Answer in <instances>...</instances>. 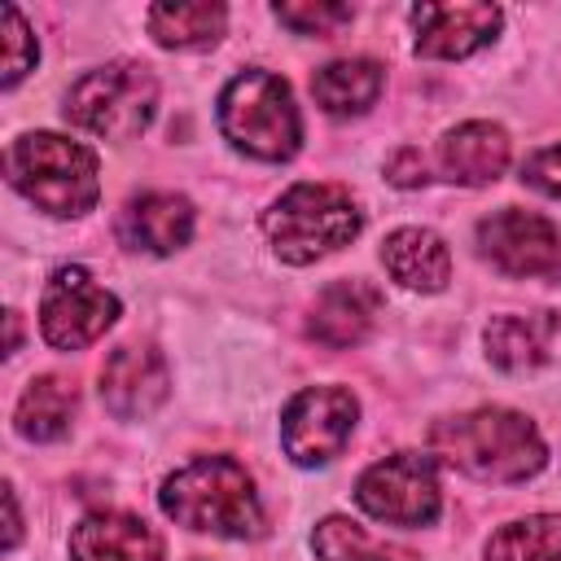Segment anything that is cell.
Segmentation results:
<instances>
[{"label": "cell", "instance_id": "cell-3", "mask_svg": "<svg viewBox=\"0 0 561 561\" xmlns=\"http://www.w3.org/2000/svg\"><path fill=\"white\" fill-rule=\"evenodd\" d=\"M9 184L35 202L39 210L57 219L88 215L101 197V175H96V153L70 136L57 131H26L9 145L4 153Z\"/></svg>", "mask_w": 561, "mask_h": 561}, {"label": "cell", "instance_id": "cell-7", "mask_svg": "<svg viewBox=\"0 0 561 561\" xmlns=\"http://www.w3.org/2000/svg\"><path fill=\"white\" fill-rule=\"evenodd\" d=\"M355 500L368 517L390 526H430L443 508L434 456L421 451H394L377 465H368L355 482Z\"/></svg>", "mask_w": 561, "mask_h": 561}, {"label": "cell", "instance_id": "cell-22", "mask_svg": "<svg viewBox=\"0 0 561 561\" xmlns=\"http://www.w3.org/2000/svg\"><path fill=\"white\" fill-rule=\"evenodd\" d=\"M486 561H561V517L535 513L486 539Z\"/></svg>", "mask_w": 561, "mask_h": 561}, {"label": "cell", "instance_id": "cell-6", "mask_svg": "<svg viewBox=\"0 0 561 561\" xmlns=\"http://www.w3.org/2000/svg\"><path fill=\"white\" fill-rule=\"evenodd\" d=\"M158 105V83L149 66L140 61H110L101 70H88L70 96H66V118L92 136L105 140H131L149 127Z\"/></svg>", "mask_w": 561, "mask_h": 561}, {"label": "cell", "instance_id": "cell-24", "mask_svg": "<svg viewBox=\"0 0 561 561\" xmlns=\"http://www.w3.org/2000/svg\"><path fill=\"white\" fill-rule=\"evenodd\" d=\"M276 13V22H285L289 31H298V35H333V31H342L351 18H355V9L351 4H333V0H307V4H276L272 9Z\"/></svg>", "mask_w": 561, "mask_h": 561}, {"label": "cell", "instance_id": "cell-25", "mask_svg": "<svg viewBox=\"0 0 561 561\" xmlns=\"http://www.w3.org/2000/svg\"><path fill=\"white\" fill-rule=\"evenodd\" d=\"M0 22H4V75H0V83H4V88H13V83L35 66L39 48H35V35H31L26 18H22L13 4H4V9H0Z\"/></svg>", "mask_w": 561, "mask_h": 561}, {"label": "cell", "instance_id": "cell-26", "mask_svg": "<svg viewBox=\"0 0 561 561\" xmlns=\"http://www.w3.org/2000/svg\"><path fill=\"white\" fill-rule=\"evenodd\" d=\"M522 180L548 197H561V145H548L522 162Z\"/></svg>", "mask_w": 561, "mask_h": 561}, {"label": "cell", "instance_id": "cell-14", "mask_svg": "<svg viewBox=\"0 0 561 561\" xmlns=\"http://www.w3.org/2000/svg\"><path fill=\"white\" fill-rule=\"evenodd\" d=\"M70 557L75 561H167V548L158 530L131 513H88L70 530Z\"/></svg>", "mask_w": 561, "mask_h": 561}, {"label": "cell", "instance_id": "cell-8", "mask_svg": "<svg viewBox=\"0 0 561 561\" xmlns=\"http://www.w3.org/2000/svg\"><path fill=\"white\" fill-rule=\"evenodd\" d=\"M118 320V298L92 280L83 267H57L39 298V333L57 351L92 346Z\"/></svg>", "mask_w": 561, "mask_h": 561}, {"label": "cell", "instance_id": "cell-9", "mask_svg": "<svg viewBox=\"0 0 561 561\" xmlns=\"http://www.w3.org/2000/svg\"><path fill=\"white\" fill-rule=\"evenodd\" d=\"M355 416H359V403L351 390L342 386H307L302 394L289 399L285 416H280V443H285V456L294 465H324L333 460L351 430H355Z\"/></svg>", "mask_w": 561, "mask_h": 561}, {"label": "cell", "instance_id": "cell-16", "mask_svg": "<svg viewBox=\"0 0 561 561\" xmlns=\"http://www.w3.org/2000/svg\"><path fill=\"white\" fill-rule=\"evenodd\" d=\"M438 167L451 184H491L508 167V136L495 123H460L438 145Z\"/></svg>", "mask_w": 561, "mask_h": 561}, {"label": "cell", "instance_id": "cell-20", "mask_svg": "<svg viewBox=\"0 0 561 561\" xmlns=\"http://www.w3.org/2000/svg\"><path fill=\"white\" fill-rule=\"evenodd\" d=\"M70 416H75V386L66 377H35L22 399H18V412H13V425L22 438L31 443H53L70 430Z\"/></svg>", "mask_w": 561, "mask_h": 561}, {"label": "cell", "instance_id": "cell-28", "mask_svg": "<svg viewBox=\"0 0 561 561\" xmlns=\"http://www.w3.org/2000/svg\"><path fill=\"white\" fill-rule=\"evenodd\" d=\"M4 504H9V548L18 543V535H22V517H18V495H13V486H4Z\"/></svg>", "mask_w": 561, "mask_h": 561}, {"label": "cell", "instance_id": "cell-13", "mask_svg": "<svg viewBox=\"0 0 561 561\" xmlns=\"http://www.w3.org/2000/svg\"><path fill=\"white\" fill-rule=\"evenodd\" d=\"M381 289L368 285V280H333L320 289L316 307H311V320H307V333L329 346V351H346V346H359L368 337V329L377 324L381 316Z\"/></svg>", "mask_w": 561, "mask_h": 561}, {"label": "cell", "instance_id": "cell-17", "mask_svg": "<svg viewBox=\"0 0 561 561\" xmlns=\"http://www.w3.org/2000/svg\"><path fill=\"white\" fill-rule=\"evenodd\" d=\"M381 263L403 289L438 294L451 280V254L447 241L430 228H394L381 241Z\"/></svg>", "mask_w": 561, "mask_h": 561}, {"label": "cell", "instance_id": "cell-15", "mask_svg": "<svg viewBox=\"0 0 561 561\" xmlns=\"http://www.w3.org/2000/svg\"><path fill=\"white\" fill-rule=\"evenodd\" d=\"M118 232L136 250L171 254V250L188 245V237H193V206L180 193H140L127 202Z\"/></svg>", "mask_w": 561, "mask_h": 561}, {"label": "cell", "instance_id": "cell-5", "mask_svg": "<svg viewBox=\"0 0 561 561\" xmlns=\"http://www.w3.org/2000/svg\"><path fill=\"white\" fill-rule=\"evenodd\" d=\"M219 131L250 158H294L302 140V118L289 96V83L276 79L272 70H241L219 92Z\"/></svg>", "mask_w": 561, "mask_h": 561}, {"label": "cell", "instance_id": "cell-12", "mask_svg": "<svg viewBox=\"0 0 561 561\" xmlns=\"http://www.w3.org/2000/svg\"><path fill=\"white\" fill-rule=\"evenodd\" d=\"M412 26H416V53L421 57L456 61V57H469L495 39L500 9L495 4H416Z\"/></svg>", "mask_w": 561, "mask_h": 561}, {"label": "cell", "instance_id": "cell-27", "mask_svg": "<svg viewBox=\"0 0 561 561\" xmlns=\"http://www.w3.org/2000/svg\"><path fill=\"white\" fill-rule=\"evenodd\" d=\"M386 171H390V180L394 184H403V188H412V184H425L430 175H425V158L416 153V149H399L390 162H386Z\"/></svg>", "mask_w": 561, "mask_h": 561}, {"label": "cell", "instance_id": "cell-29", "mask_svg": "<svg viewBox=\"0 0 561 561\" xmlns=\"http://www.w3.org/2000/svg\"><path fill=\"white\" fill-rule=\"evenodd\" d=\"M9 351H18V311H9Z\"/></svg>", "mask_w": 561, "mask_h": 561}, {"label": "cell", "instance_id": "cell-18", "mask_svg": "<svg viewBox=\"0 0 561 561\" xmlns=\"http://www.w3.org/2000/svg\"><path fill=\"white\" fill-rule=\"evenodd\" d=\"M552 333H557V316L552 311H504L486 324L482 342H486V355L495 368L504 373H530L548 359V346H552Z\"/></svg>", "mask_w": 561, "mask_h": 561}, {"label": "cell", "instance_id": "cell-19", "mask_svg": "<svg viewBox=\"0 0 561 561\" xmlns=\"http://www.w3.org/2000/svg\"><path fill=\"white\" fill-rule=\"evenodd\" d=\"M381 92V66L368 57H346V61H329L311 75V96L320 101L324 114H364Z\"/></svg>", "mask_w": 561, "mask_h": 561}, {"label": "cell", "instance_id": "cell-23", "mask_svg": "<svg viewBox=\"0 0 561 561\" xmlns=\"http://www.w3.org/2000/svg\"><path fill=\"white\" fill-rule=\"evenodd\" d=\"M311 548H316L324 561H421L416 552L368 535V530L355 526L351 517H324V522L316 526V535H311Z\"/></svg>", "mask_w": 561, "mask_h": 561}, {"label": "cell", "instance_id": "cell-4", "mask_svg": "<svg viewBox=\"0 0 561 561\" xmlns=\"http://www.w3.org/2000/svg\"><path fill=\"white\" fill-rule=\"evenodd\" d=\"M359 224H364L359 206L342 184H311V180L285 188L272 202V210H263V232L272 250L294 267L351 245Z\"/></svg>", "mask_w": 561, "mask_h": 561}, {"label": "cell", "instance_id": "cell-11", "mask_svg": "<svg viewBox=\"0 0 561 561\" xmlns=\"http://www.w3.org/2000/svg\"><path fill=\"white\" fill-rule=\"evenodd\" d=\"M171 394V373L167 359L149 342H123L110 351L101 368V403L118 421H145L153 416Z\"/></svg>", "mask_w": 561, "mask_h": 561}, {"label": "cell", "instance_id": "cell-1", "mask_svg": "<svg viewBox=\"0 0 561 561\" xmlns=\"http://www.w3.org/2000/svg\"><path fill=\"white\" fill-rule=\"evenodd\" d=\"M430 447L478 482H526L548 460L539 430L513 408H473L447 416L430 430Z\"/></svg>", "mask_w": 561, "mask_h": 561}, {"label": "cell", "instance_id": "cell-10", "mask_svg": "<svg viewBox=\"0 0 561 561\" xmlns=\"http://www.w3.org/2000/svg\"><path fill=\"white\" fill-rule=\"evenodd\" d=\"M478 245L504 276H561V232L543 215L504 206L478 224Z\"/></svg>", "mask_w": 561, "mask_h": 561}, {"label": "cell", "instance_id": "cell-2", "mask_svg": "<svg viewBox=\"0 0 561 561\" xmlns=\"http://www.w3.org/2000/svg\"><path fill=\"white\" fill-rule=\"evenodd\" d=\"M158 504L171 522L224 539H254L263 530V504L254 491V478L232 456H197L184 469H175Z\"/></svg>", "mask_w": 561, "mask_h": 561}, {"label": "cell", "instance_id": "cell-21", "mask_svg": "<svg viewBox=\"0 0 561 561\" xmlns=\"http://www.w3.org/2000/svg\"><path fill=\"white\" fill-rule=\"evenodd\" d=\"M224 22H228V9L210 4V0H202V4H153L145 13V26L162 48H206L224 35Z\"/></svg>", "mask_w": 561, "mask_h": 561}]
</instances>
